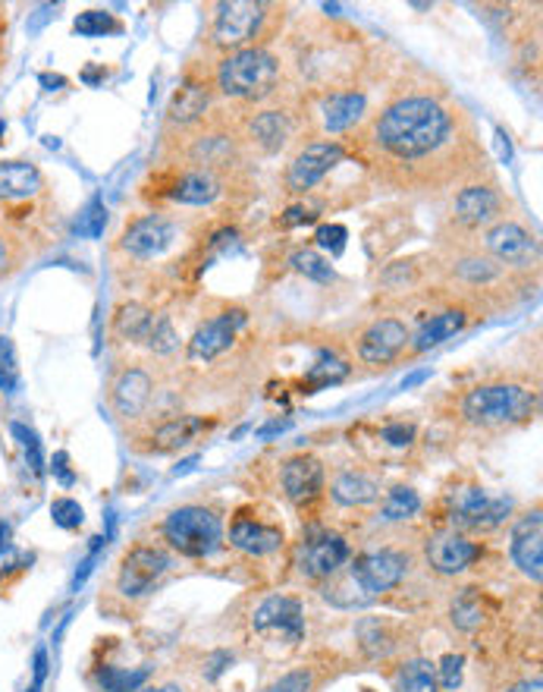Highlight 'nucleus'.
Returning <instances> with one entry per match:
<instances>
[{"instance_id": "1", "label": "nucleus", "mask_w": 543, "mask_h": 692, "mask_svg": "<svg viewBox=\"0 0 543 692\" xmlns=\"http://www.w3.org/2000/svg\"><path fill=\"white\" fill-rule=\"evenodd\" d=\"M456 133V117L431 95H406L386 105L374 120L371 138L383 158L396 165H421L440 155Z\"/></svg>"}, {"instance_id": "2", "label": "nucleus", "mask_w": 543, "mask_h": 692, "mask_svg": "<svg viewBox=\"0 0 543 692\" xmlns=\"http://www.w3.org/2000/svg\"><path fill=\"white\" fill-rule=\"evenodd\" d=\"M541 406L538 390L513 385V381H493V385H478L462 397L459 410L465 422L478 428H516L528 425Z\"/></svg>"}, {"instance_id": "3", "label": "nucleus", "mask_w": 543, "mask_h": 692, "mask_svg": "<svg viewBox=\"0 0 543 692\" xmlns=\"http://www.w3.org/2000/svg\"><path fill=\"white\" fill-rule=\"evenodd\" d=\"M276 80H280V60L268 48H255V45L226 54L218 66V85L226 98L258 101L271 95Z\"/></svg>"}, {"instance_id": "4", "label": "nucleus", "mask_w": 543, "mask_h": 692, "mask_svg": "<svg viewBox=\"0 0 543 692\" xmlns=\"http://www.w3.org/2000/svg\"><path fill=\"white\" fill-rule=\"evenodd\" d=\"M163 542L183 557L201 560L218 551L223 542V523L214 510L201 507V503H186L166 513L161 523Z\"/></svg>"}, {"instance_id": "5", "label": "nucleus", "mask_w": 543, "mask_h": 692, "mask_svg": "<svg viewBox=\"0 0 543 692\" xmlns=\"http://www.w3.org/2000/svg\"><path fill=\"white\" fill-rule=\"evenodd\" d=\"M408 573V554L396 548H371L349 557L346 567V582L353 588V608L355 605H368L374 598H381L386 592H393Z\"/></svg>"}, {"instance_id": "6", "label": "nucleus", "mask_w": 543, "mask_h": 692, "mask_svg": "<svg viewBox=\"0 0 543 692\" xmlns=\"http://www.w3.org/2000/svg\"><path fill=\"white\" fill-rule=\"evenodd\" d=\"M513 510H516V500L493 498L478 485H465V488L449 491V529H459L465 535L503 526Z\"/></svg>"}, {"instance_id": "7", "label": "nucleus", "mask_w": 543, "mask_h": 692, "mask_svg": "<svg viewBox=\"0 0 543 692\" xmlns=\"http://www.w3.org/2000/svg\"><path fill=\"white\" fill-rule=\"evenodd\" d=\"M268 3H258V0H226V3H218V16H214V26H211V38L214 45L223 48V51H243V48H251V41L258 38V32L268 20Z\"/></svg>"}, {"instance_id": "8", "label": "nucleus", "mask_w": 543, "mask_h": 692, "mask_svg": "<svg viewBox=\"0 0 543 692\" xmlns=\"http://www.w3.org/2000/svg\"><path fill=\"white\" fill-rule=\"evenodd\" d=\"M353 557V548L349 542L340 535V532H330V529H318V532H308L301 538L299 545V573L305 580L324 582L340 576V570L349 563Z\"/></svg>"}, {"instance_id": "9", "label": "nucleus", "mask_w": 543, "mask_h": 692, "mask_svg": "<svg viewBox=\"0 0 543 692\" xmlns=\"http://www.w3.org/2000/svg\"><path fill=\"white\" fill-rule=\"evenodd\" d=\"M170 554L155 545H136L123 554L120 570H116V592L123 598H141L148 595L170 570Z\"/></svg>"}, {"instance_id": "10", "label": "nucleus", "mask_w": 543, "mask_h": 692, "mask_svg": "<svg viewBox=\"0 0 543 692\" xmlns=\"http://www.w3.org/2000/svg\"><path fill=\"white\" fill-rule=\"evenodd\" d=\"M346 161V148L333 138H321L305 145L286 167V190L293 195H308L333 167Z\"/></svg>"}, {"instance_id": "11", "label": "nucleus", "mask_w": 543, "mask_h": 692, "mask_svg": "<svg viewBox=\"0 0 543 692\" xmlns=\"http://www.w3.org/2000/svg\"><path fill=\"white\" fill-rule=\"evenodd\" d=\"M251 630L264 639L299 645L305 639V608L293 595H271L251 614Z\"/></svg>"}, {"instance_id": "12", "label": "nucleus", "mask_w": 543, "mask_h": 692, "mask_svg": "<svg viewBox=\"0 0 543 692\" xmlns=\"http://www.w3.org/2000/svg\"><path fill=\"white\" fill-rule=\"evenodd\" d=\"M424 557H428V567L440 576H459L481 557V545L471 542L459 529L446 526L436 529L434 535H428Z\"/></svg>"}, {"instance_id": "13", "label": "nucleus", "mask_w": 543, "mask_h": 692, "mask_svg": "<svg viewBox=\"0 0 543 692\" xmlns=\"http://www.w3.org/2000/svg\"><path fill=\"white\" fill-rule=\"evenodd\" d=\"M484 250L490 252L493 262L509 265V268H534L541 258V246H538L534 233H528L516 221L493 223L484 233Z\"/></svg>"}, {"instance_id": "14", "label": "nucleus", "mask_w": 543, "mask_h": 692, "mask_svg": "<svg viewBox=\"0 0 543 692\" xmlns=\"http://www.w3.org/2000/svg\"><path fill=\"white\" fill-rule=\"evenodd\" d=\"M245 318L248 315H245L243 308H226V312H220L214 318L201 321L189 340V360L205 362V365L220 360L236 343V333L245 325Z\"/></svg>"}, {"instance_id": "15", "label": "nucleus", "mask_w": 543, "mask_h": 692, "mask_svg": "<svg viewBox=\"0 0 543 692\" xmlns=\"http://www.w3.org/2000/svg\"><path fill=\"white\" fill-rule=\"evenodd\" d=\"M509 557L521 570V576L541 585L543 580V513L541 507L521 513L509 535Z\"/></svg>"}, {"instance_id": "16", "label": "nucleus", "mask_w": 543, "mask_h": 692, "mask_svg": "<svg viewBox=\"0 0 543 692\" xmlns=\"http://www.w3.org/2000/svg\"><path fill=\"white\" fill-rule=\"evenodd\" d=\"M411 340V331L399 318H378L358 337V360L368 365H390L403 356Z\"/></svg>"}, {"instance_id": "17", "label": "nucleus", "mask_w": 543, "mask_h": 692, "mask_svg": "<svg viewBox=\"0 0 543 692\" xmlns=\"http://www.w3.org/2000/svg\"><path fill=\"white\" fill-rule=\"evenodd\" d=\"M173 243H176V223L170 221V218H163V215H145V218H138V221L126 227V233L120 240L123 252H129L133 258H141V262L158 258Z\"/></svg>"}, {"instance_id": "18", "label": "nucleus", "mask_w": 543, "mask_h": 692, "mask_svg": "<svg viewBox=\"0 0 543 692\" xmlns=\"http://www.w3.org/2000/svg\"><path fill=\"white\" fill-rule=\"evenodd\" d=\"M283 495L293 503H311L324 491V463L311 453H296L280 470Z\"/></svg>"}, {"instance_id": "19", "label": "nucleus", "mask_w": 543, "mask_h": 692, "mask_svg": "<svg viewBox=\"0 0 543 692\" xmlns=\"http://www.w3.org/2000/svg\"><path fill=\"white\" fill-rule=\"evenodd\" d=\"M151 397H155V378L145 368H123L110 385V406L126 422L145 413L151 406Z\"/></svg>"}, {"instance_id": "20", "label": "nucleus", "mask_w": 543, "mask_h": 692, "mask_svg": "<svg viewBox=\"0 0 543 692\" xmlns=\"http://www.w3.org/2000/svg\"><path fill=\"white\" fill-rule=\"evenodd\" d=\"M499 208H503V198L493 186H484V183H471L465 186L462 193L456 195L453 202V218L468 227V230H478V227H488L499 218Z\"/></svg>"}, {"instance_id": "21", "label": "nucleus", "mask_w": 543, "mask_h": 692, "mask_svg": "<svg viewBox=\"0 0 543 692\" xmlns=\"http://www.w3.org/2000/svg\"><path fill=\"white\" fill-rule=\"evenodd\" d=\"M230 545L248 557H268L283 548V529L255 517H236L230 526Z\"/></svg>"}, {"instance_id": "22", "label": "nucleus", "mask_w": 543, "mask_h": 692, "mask_svg": "<svg viewBox=\"0 0 543 692\" xmlns=\"http://www.w3.org/2000/svg\"><path fill=\"white\" fill-rule=\"evenodd\" d=\"M205 428H208V425H205L201 415H173V418H166L158 428L148 432L145 450H148V453H176V450L189 447Z\"/></svg>"}, {"instance_id": "23", "label": "nucleus", "mask_w": 543, "mask_h": 692, "mask_svg": "<svg viewBox=\"0 0 543 692\" xmlns=\"http://www.w3.org/2000/svg\"><path fill=\"white\" fill-rule=\"evenodd\" d=\"M465 325H468V312L465 308H443V312H436L431 315L418 331L411 333V353H428V350H434L440 343H446L449 337H456L459 331H465Z\"/></svg>"}, {"instance_id": "24", "label": "nucleus", "mask_w": 543, "mask_h": 692, "mask_svg": "<svg viewBox=\"0 0 543 692\" xmlns=\"http://www.w3.org/2000/svg\"><path fill=\"white\" fill-rule=\"evenodd\" d=\"M45 190V177L32 161H0V202H26Z\"/></svg>"}, {"instance_id": "25", "label": "nucleus", "mask_w": 543, "mask_h": 692, "mask_svg": "<svg viewBox=\"0 0 543 692\" xmlns=\"http://www.w3.org/2000/svg\"><path fill=\"white\" fill-rule=\"evenodd\" d=\"M368 98L361 92H333L326 95L321 105V120H324L326 133H346L365 117Z\"/></svg>"}, {"instance_id": "26", "label": "nucleus", "mask_w": 543, "mask_h": 692, "mask_svg": "<svg viewBox=\"0 0 543 692\" xmlns=\"http://www.w3.org/2000/svg\"><path fill=\"white\" fill-rule=\"evenodd\" d=\"M330 495L340 507H368V503L381 498V482L374 475H368V472L346 470L333 478Z\"/></svg>"}, {"instance_id": "27", "label": "nucleus", "mask_w": 543, "mask_h": 692, "mask_svg": "<svg viewBox=\"0 0 543 692\" xmlns=\"http://www.w3.org/2000/svg\"><path fill=\"white\" fill-rule=\"evenodd\" d=\"M293 136V123H289V113L283 111H261L255 113L248 120V138L264 151V155H273L280 151L286 142Z\"/></svg>"}, {"instance_id": "28", "label": "nucleus", "mask_w": 543, "mask_h": 692, "mask_svg": "<svg viewBox=\"0 0 543 692\" xmlns=\"http://www.w3.org/2000/svg\"><path fill=\"white\" fill-rule=\"evenodd\" d=\"M211 108V92L205 83H183L176 88V95L170 98V123H180V126H192L198 123L205 113Z\"/></svg>"}, {"instance_id": "29", "label": "nucleus", "mask_w": 543, "mask_h": 692, "mask_svg": "<svg viewBox=\"0 0 543 692\" xmlns=\"http://www.w3.org/2000/svg\"><path fill=\"white\" fill-rule=\"evenodd\" d=\"M220 195V180L218 173L208 170H186L173 186H170V198L180 205H211Z\"/></svg>"}, {"instance_id": "30", "label": "nucleus", "mask_w": 543, "mask_h": 692, "mask_svg": "<svg viewBox=\"0 0 543 692\" xmlns=\"http://www.w3.org/2000/svg\"><path fill=\"white\" fill-rule=\"evenodd\" d=\"M151 321H155V312L148 305L123 303L116 305V312H113V333L120 340H129V343H145V337L151 331Z\"/></svg>"}, {"instance_id": "31", "label": "nucleus", "mask_w": 543, "mask_h": 692, "mask_svg": "<svg viewBox=\"0 0 543 692\" xmlns=\"http://www.w3.org/2000/svg\"><path fill=\"white\" fill-rule=\"evenodd\" d=\"M192 158L198 170H208V173H214L220 167H233L236 165V142L230 136H201L192 148Z\"/></svg>"}, {"instance_id": "32", "label": "nucleus", "mask_w": 543, "mask_h": 692, "mask_svg": "<svg viewBox=\"0 0 543 692\" xmlns=\"http://www.w3.org/2000/svg\"><path fill=\"white\" fill-rule=\"evenodd\" d=\"M346 378H349V365H346V360H340L336 353L324 350V353H318L314 365L308 368L301 388H305V393H318V390L333 388V385H340V381H346Z\"/></svg>"}, {"instance_id": "33", "label": "nucleus", "mask_w": 543, "mask_h": 692, "mask_svg": "<svg viewBox=\"0 0 543 692\" xmlns=\"http://www.w3.org/2000/svg\"><path fill=\"white\" fill-rule=\"evenodd\" d=\"M449 620L456 630L462 633H474L484 627L488 620V610H484V595L478 588H462L456 598H453V608H449Z\"/></svg>"}, {"instance_id": "34", "label": "nucleus", "mask_w": 543, "mask_h": 692, "mask_svg": "<svg viewBox=\"0 0 543 692\" xmlns=\"http://www.w3.org/2000/svg\"><path fill=\"white\" fill-rule=\"evenodd\" d=\"M396 692H436V667L428 658H411L406 665H399L393 677Z\"/></svg>"}, {"instance_id": "35", "label": "nucleus", "mask_w": 543, "mask_h": 692, "mask_svg": "<svg viewBox=\"0 0 543 692\" xmlns=\"http://www.w3.org/2000/svg\"><path fill=\"white\" fill-rule=\"evenodd\" d=\"M418 510H421V495L408 485H393L381 503V520L383 523H406L411 517H418Z\"/></svg>"}, {"instance_id": "36", "label": "nucleus", "mask_w": 543, "mask_h": 692, "mask_svg": "<svg viewBox=\"0 0 543 692\" xmlns=\"http://www.w3.org/2000/svg\"><path fill=\"white\" fill-rule=\"evenodd\" d=\"M148 677H151V667H133V670H126V667L108 665L95 673L101 692H141V687L148 683Z\"/></svg>"}, {"instance_id": "37", "label": "nucleus", "mask_w": 543, "mask_h": 692, "mask_svg": "<svg viewBox=\"0 0 543 692\" xmlns=\"http://www.w3.org/2000/svg\"><path fill=\"white\" fill-rule=\"evenodd\" d=\"M289 265H293V271H299L301 277H308L314 283H333L336 280L330 258H324L318 250H296L289 255Z\"/></svg>"}, {"instance_id": "38", "label": "nucleus", "mask_w": 543, "mask_h": 692, "mask_svg": "<svg viewBox=\"0 0 543 692\" xmlns=\"http://www.w3.org/2000/svg\"><path fill=\"white\" fill-rule=\"evenodd\" d=\"M73 28L79 32L82 38H104V35L123 32V23L113 13H108V10H85V13L76 16Z\"/></svg>"}, {"instance_id": "39", "label": "nucleus", "mask_w": 543, "mask_h": 692, "mask_svg": "<svg viewBox=\"0 0 543 692\" xmlns=\"http://www.w3.org/2000/svg\"><path fill=\"white\" fill-rule=\"evenodd\" d=\"M10 432H13V438H16L20 447H23V457H26L28 470L41 478V475H45V447H41L38 432H35V428H28V425H23V422H13V425H10Z\"/></svg>"}, {"instance_id": "40", "label": "nucleus", "mask_w": 543, "mask_h": 692, "mask_svg": "<svg viewBox=\"0 0 543 692\" xmlns=\"http://www.w3.org/2000/svg\"><path fill=\"white\" fill-rule=\"evenodd\" d=\"M145 347H148L151 353H158V356H170V353L180 347V333L173 328L170 315H155L151 331L145 337Z\"/></svg>"}, {"instance_id": "41", "label": "nucleus", "mask_w": 543, "mask_h": 692, "mask_svg": "<svg viewBox=\"0 0 543 692\" xmlns=\"http://www.w3.org/2000/svg\"><path fill=\"white\" fill-rule=\"evenodd\" d=\"M456 275L468 283H490V280L499 277V265L488 255H468V258L456 262Z\"/></svg>"}, {"instance_id": "42", "label": "nucleus", "mask_w": 543, "mask_h": 692, "mask_svg": "<svg viewBox=\"0 0 543 692\" xmlns=\"http://www.w3.org/2000/svg\"><path fill=\"white\" fill-rule=\"evenodd\" d=\"M0 390L3 393L20 390V362H16V347L10 337H0Z\"/></svg>"}, {"instance_id": "43", "label": "nucleus", "mask_w": 543, "mask_h": 692, "mask_svg": "<svg viewBox=\"0 0 543 692\" xmlns=\"http://www.w3.org/2000/svg\"><path fill=\"white\" fill-rule=\"evenodd\" d=\"M358 636H361V648H365L371 658H381V655H386V652L393 648L390 633H386V623H381V620H365V623L358 627Z\"/></svg>"}, {"instance_id": "44", "label": "nucleus", "mask_w": 543, "mask_h": 692, "mask_svg": "<svg viewBox=\"0 0 543 692\" xmlns=\"http://www.w3.org/2000/svg\"><path fill=\"white\" fill-rule=\"evenodd\" d=\"M104 223H108V208H104V202H101V198H91V202L85 205V211L79 215V221H76V233H79V236H88V240H98V236L104 233Z\"/></svg>"}, {"instance_id": "45", "label": "nucleus", "mask_w": 543, "mask_h": 692, "mask_svg": "<svg viewBox=\"0 0 543 692\" xmlns=\"http://www.w3.org/2000/svg\"><path fill=\"white\" fill-rule=\"evenodd\" d=\"M51 520H54V526L73 532V529H79L85 523V510H82L79 500L54 498L51 500Z\"/></svg>"}, {"instance_id": "46", "label": "nucleus", "mask_w": 543, "mask_h": 692, "mask_svg": "<svg viewBox=\"0 0 543 692\" xmlns=\"http://www.w3.org/2000/svg\"><path fill=\"white\" fill-rule=\"evenodd\" d=\"M434 667H436V687H443V690H456V687L462 683L465 655L449 652V655H443V658H440V665Z\"/></svg>"}, {"instance_id": "47", "label": "nucleus", "mask_w": 543, "mask_h": 692, "mask_svg": "<svg viewBox=\"0 0 543 692\" xmlns=\"http://www.w3.org/2000/svg\"><path fill=\"white\" fill-rule=\"evenodd\" d=\"M314 240H318V246L330 252V255H343L346 240H349V230H346L343 223H324V227H318Z\"/></svg>"}, {"instance_id": "48", "label": "nucleus", "mask_w": 543, "mask_h": 692, "mask_svg": "<svg viewBox=\"0 0 543 692\" xmlns=\"http://www.w3.org/2000/svg\"><path fill=\"white\" fill-rule=\"evenodd\" d=\"M381 438L390 447H411L415 438H418V428L411 422H390L381 428Z\"/></svg>"}, {"instance_id": "49", "label": "nucleus", "mask_w": 543, "mask_h": 692, "mask_svg": "<svg viewBox=\"0 0 543 692\" xmlns=\"http://www.w3.org/2000/svg\"><path fill=\"white\" fill-rule=\"evenodd\" d=\"M311 690V670H293L283 673L276 683H271L264 692H308Z\"/></svg>"}, {"instance_id": "50", "label": "nucleus", "mask_w": 543, "mask_h": 692, "mask_svg": "<svg viewBox=\"0 0 543 692\" xmlns=\"http://www.w3.org/2000/svg\"><path fill=\"white\" fill-rule=\"evenodd\" d=\"M16 262H20V246H16V240L7 236V233L0 230V277L7 275V271H13Z\"/></svg>"}, {"instance_id": "51", "label": "nucleus", "mask_w": 543, "mask_h": 692, "mask_svg": "<svg viewBox=\"0 0 543 692\" xmlns=\"http://www.w3.org/2000/svg\"><path fill=\"white\" fill-rule=\"evenodd\" d=\"M311 221H318V215L311 211V208H305V205H293L283 218H280V227H299V223H311Z\"/></svg>"}, {"instance_id": "52", "label": "nucleus", "mask_w": 543, "mask_h": 692, "mask_svg": "<svg viewBox=\"0 0 543 692\" xmlns=\"http://www.w3.org/2000/svg\"><path fill=\"white\" fill-rule=\"evenodd\" d=\"M51 472L57 475V482H60V485H66V488L76 482V475H73V470H70V453H63V450L54 453V460H51Z\"/></svg>"}, {"instance_id": "53", "label": "nucleus", "mask_w": 543, "mask_h": 692, "mask_svg": "<svg viewBox=\"0 0 543 692\" xmlns=\"http://www.w3.org/2000/svg\"><path fill=\"white\" fill-rule=\"evenodd\" d=\"M289 425H293L289 418H273V422H268V425H261V428H258V438H261V441H268L271 435H283Z\"/></svg>"}, {"instance_id": "54", "label": "nucleus", "mask_w": 543, "mask_h": 692, "mask_svg": "<svg viewBox=\"0 0 543 692\" xmlns=\"http://www.w3.org/2000/svg\"><path fill=\"white\" fill-rule=\"evenodd\" d=\"M496 138H499V158L509 165V161H513V142H509V136H506L503 130H496Z\"/></svg>"}, {"instance_id": "55", "label": "nucleus", "mask_w": 543, "mask_h": 692, "mask_svg": "<svg viewBox=\"0 0 543 692\" xmlns=\"http://www.w3.org/2000/svg\"><path fill=\"white\" fill-rule=\"evenodd\" d=\"M506 692H543L541 677H534V680H521V683H516V687H509Z\"/></svg>"}, {"instance_id": "56", "label": "nucleus", "mask_w": 543, "mask_h": 692, "mask_svg": "<svg viewBox=\"0 0 543 692\" xmlns=\"http://www.w3.org/2000/svg\"><path fill=\"white\" fill-rule=\"evenodd\" d=\"M424 378H431V372H428V368H421V372H415V375H408L406 381H403V390L415 388V385H421Z\"/></svg>"}, {"instance_id": "57", "label": "nucleus", "mask_w": 543, "mask_h": 692, "mask_svg": "<svg viewBox=\"0 0 543 692\" xmlns=\"http://www.w3.org/2000/svg\"><path fill=\"white\" fill-rule=\"evenodd\" d=\"M41 85H48L54 92V85L60 88V85H66V80L63 76H51V73H41Z\"/></svg>"}, {"instance_id": "58", "label": "nucleus", "mask_w": 543, "mask_h": 692, "mask_svg": "<svg viewBox=\"0 0 543 692\" xmlns=\"http://www.w3.org/2000/svg\"><path fill=\"white\" fill-rule=\"evenodd\" d=\"M195 463H198V460H195V457H192V460H186V463H180V466H176V470H173V475H183V472H189L192 466H195Z\"/></svg>"}, {"instance_id": "59", "label": "nucleus", "mask_w": 543, "mask_h": 692, "mask_svg": "<svg viewBox=\"0 0 543 692\" xmlns=\"http://www.w3.org/2000/svg\"><path fill=\"white\" fill-rule=\"evenodd\" d=\"M41 687H45V683H32V687H28V692H41Z\"/></svg>"}, {"instance_id": "60", "label": "nucleus", "mask_w": 543, "mask_h": 692, "mask_svg": "<svg viewBox=\"0 0 543 692\" xmlns=\"http://www.w3.org/2000/svg\"><path fill=\"white\" fill-rule=\"evenodd\" d=\"M0 136H3V126H0Z\"/></svg>"}]
</instances>
